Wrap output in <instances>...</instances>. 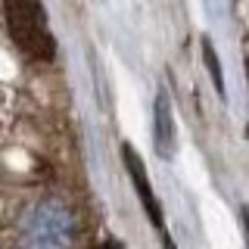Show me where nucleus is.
I'll return each mask as SVG.
<instances>
[{
    "mask_svg": "<svg viewBox=\"0 0 249 249\" xmlns=\"http://www.w3.org/2000/svg\"><path fill=\"white\" fill-rule=\"evenodd\" d=\"M3 6L19 50L28 53L31 59H53V37L37 0H3Z\"/></svg>",
    "mask_w": 249,
    "mask_h": 249,
    "instance_id": "obj_1",
    "label": "nucleus"
},
{
    "mask_svg": "<svg viewBox=\"0 0 249 249\" xmlns=\"http://www.w3.org/2000/svg\"><path fill=\"white\" fill-rule=\"evenodd\" d=\"M122 159H124V168H128L131 184H134V190H137L140 202H143L146 215L153 218V224H156V228H162V212H159V202H156V193L150 190V181H146L143 162H140V156L134 153V146H128V143H124V146H122Z\"/></svg>",
    "mask_w": 249,
    "mask_h": 249,
    "instance_id": "obj_2",
    "label": "nucleus"
},
{
    "mask_svg": "<svg viewBox=\"0 0 249 249\" xmlns=\"http://www.w3.org/2000/svg\"><path fill=\"white\" fill-rule=\"evenodd\" d=\"M153 128H156V150H159L162 159H168L175 153V119H171V109H168V97L159 93L156 97V109H153Z\"/></svg>",
    "mask_w": 249,
    "mask_h": 249,
    "instance_id": "obj_3",
    "label": "nucleus"
},
{
    "mask_svg": "<svg viewBox=\"0 0 249 249\" xmlns=\"http://www.w3.org/2000/svg\"><path fill=\"white\" fill-rule=\"evenodd\" d=\"M202 59H206V66H209V72H212V84H215V90L218 93H224V75H221V66H218V56H215V47L212 41H202Z\"/></svg>",
    "mask_w": 249,
    "mask_h": 249,
    "instance_id": "obj_4",
    "label": "nucleus"
},
{
    "mask_svg": "<svg viewBox=\"0 0 249 249\" xmlns=\"http://www.w3.org/2000/svg\"><path fill=\"white\" fill-rule=\"evenodd\" d=\"M165 249H178V246H175V243H171V240L165 237Z\"/></svg>",
    "mask_w": 249,
    "mask_h": 249,
    "instance_id": "obj_5",
    "label": "nucleus"
}]
</instances>
